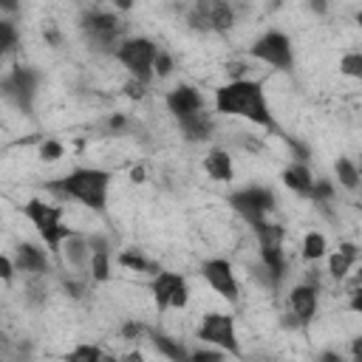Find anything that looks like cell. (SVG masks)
<instances>
[{
    "label": "cell",
    "instance_id": "1",
    "mask_svg": "<svg viewBox=\"0 0 362 362\" xmlns=\"http://www.w3.org/2000/svg\"><path fill=\"white\" fill-rule=\"evenodd\" d=\"M215 110L223 116H240L249 119L252 124H260L266 130H277L272 107L266 102L263 82L257 79H240V82H226L215 90Z\"/></svg>",
    "mask_w": 362,
    "mask_h": 362
},
{
    "label": "cell",
    "instance_id": "2",
    "mask_svg": "<svg viewBox=\"0 0 362 362\" xmlns=\"http://www.w3.org/2000/svg\"><path fill=\"white\" fill-rule=\"evenodd\" d=\"M59 181H62V201L74 198L82 206L93 209V212H105L110 181H113V175L107 170H99V167H74Z\"/></svg>",
    "mask_w": 362,
    "mask_h": 362
},
{
    "label": "cell",
    "instance_id": "3",
    "mask_svg": "<svg viewBox=\"0 0 362 362\" xmlns=\"http://www.w3.org/2000/svg\"><path fill=\"white\" fill-rule=\"evenodd\" d=\"M124 20L116 14V8H85L79 14V28L88 40V45L99 54H110L116 57L119 45L124 42Z\"/></svg>",
    "mask_w": 362,
    "mask_h": 362
},
{
    "label": "cell",
    "instance_id": "4",
    "mask_svg": "<svg viewBox=\"0 0 362 362\" xmlns=\"http://www.w3.org/2000/svg\"><path fill=\"white\" fill-rule=\"evenodd\" d=\"M23 215L31 221V226H34L37 235L42 238L45 249H48L51 257L57 260L62 243L76 232L74 226H65V223H62V209H59L57 204L42 201V198H31V201L23 204Z\"/></svg>",
    "mask_w": 362,
    "mask_h": 362
},
{
    "label": "cell",
    "instance_id": "5",
    "mask_svg": "<svg viewBox=\"0 0 362 362\" xmlns=\"http://www.w3.org/2000/svg\"><path fill=\"white\" fill-rule=\"evenodd\" d=\"M156 54H158V45H156L150 37H124V42H122L119 51H116V59L122 62V68H124L133 79L150 85V82L156 79V71H153Z\"/></svg>",
    "mask_w": 362,
    "mask_h": 362
},
{
    "label": "cell",
    "instance_id": "6",
    "mask_svg": "<svg viewBox=\"0 0 362 362\" xmlns=\"http://www.w3.org/2000/svg\"><path fill=\"white\" fill-rule=\"evenodd\" d=\"M226 204L249 223V226H257L269 218V212H274L277 206V195L269 189V187H260V184H252V187H240L235 192L226 195Z\"/></svg>",
    "mask_w": 362,
    "mask_h": 362
},
{
    "label": "cell",
    "instance_id": "7",
    "mask_svg": "<svg viewBox=\"0 0 362 362\" xmlns=\"http://www.w3.org/2000/svg\"><path fill=\"white\" fill-rule=\"evenodd\" d=\"M195 337L204 339L206 345L212 348H221L226 351L229 356H240V339H238V325H235V317L226 314V311H209L201 317L198 328H195Z\"/></svg>",
    "mask_w": 362,
    "mask_h": 362
},
{
    "label": "cell",
    "instance_id": "8",
    "mask_svg": "<svg viewBox=\"0 0 362 362\" xmlns=\"http://www.w3.org/2000/svg\"><path fill=\"white\" fill-rule=\"evenodd\" d=\"M37 85H40V74H37L31 65H14V68L3 76V82H0L3 99L11 102V105H14L20 113H25V116L34 113Z\"/></svg>",
    "mask_w": 362,
    "mask_h": 362
},
{
    "label": "cell",
    "instance_id": "9",
    "mask_svg": "<svg viewBox=\"0 0 362 362\" xmlns=\"http://www.w3.org/2000/svg\"><path fill=\"white\" fill-rule=\"evenodd\" d=\"M249 57L274 68V71H288L291 62H294V51H291V40L288 34L277 31V28H269L266 34H260L252 48H249Z\"/></svg>",
    "mask_w": 362,
    "mask_h": 362
},
{
    "label": "cell",
    "instance_id": "10",
    "mask_svg": "<svg viewBox=\"0 0 362 362\" xmlns=\"http://www.w3.org/2000/svg\"><path fill=\"white\" fill-rule=\"evenodd\" d=\"M201 277L209 283V288L215 294H221L226 303H238L240 300V286L238 277L232 272V263L223 257H209L201 263Z\"/></svg>",
    "mask_w": 362,
    "mask_h": 362
},
{
    "label": "cell",
    "instance_id": "11",
    "mask_svg": "<svg viewBox=\"0 0 362 362\" xmlns=\"http://www.w3.org/2000/svg\"><path fill=\"white\" fill-rule=\"evenodd\" d=\"M57 263H59L62 269H71V274H82V277H88V269H90V246H88V235L74 232V235L62 243Z\"/></svg>",
    "mask_w": 362,
    "mask_h": 362
},
{
    "label": "cell",
    "instance_id": "12",
    "mask_svg": "<svg viewBox=\"0 0 362 362\" xmlns=\"http://www.w3.org/2000/svg\"><path fill=\"white\" fill-rule=\"evenodd\" d=\"M14 263H17V272H23L28 277H45L51 272V252L37 243L23 240L14 249Z\"/></svg>",
    "mask_w": 362,
    "mask_h": 362
},
{
    "label": "cell",
    "instance_id": "13",
    "mask_svg": "<svg viewBox=\"0 0 362 362\" xmlns=\"http://www.w3.org/2000/svg\"><path fill=\"white\" fill-rule=\"evenodd\" d=\"M164 105L175 119H184V116H192V113L204 110V96L195 85H175L173 90H167Z\"/></svg>",
    "mask_w": 362,
    "mask_h": 362
},
{
    "label": "cell",
    "instance_id": "14",
    "mask_svg": "<svg viewBox=\"0 0 362 362\" xmlns=\"http://www.w3.org/2000/svg\"><path fill=\"white\" fill-rule=\"evenodd\" d=\"M317 303H320V286H311V283L303 280V283H297L288 291V314H294L300 325H305V322L314 320Z\"/></svg>",
    "mask_w": 362,
    "mask_h": 362
},
{
    "label": "cell",
    "instance_id": "15",
    "mask_svg": "<svg viewBox=\"0 0 362 362\" xmlns=\"http://www.w3.org/2000/svg\"><path fill=\"white\" fill-rule=\"evenodd\" d=\"M184 283V274H178V272H158L156 277H150V294H153V300H156V305H158V311H167L170 308V300H173V294H175V288Z\"/></svg>",
    "mask_w": 362,
    "mask_h": 362
},
{
    "label": "cell",
    "instance_id": "16",
    "mask_svg": "<svg viewBox=\"0 0 362 362\" xmlns=\"http://www.w3.org/2000/svg\"><path fill=\"white\" fill-rule=\"evenodd\" d=\"M178 130L184 133L187 141H209L212 133H215V119L206 110H201V113L178 119Z\"/></svg>",
    "mask_w": 362,
    "mask_h": 362
},
{
    "label": "cell",
    "instance_id": "17",
    "mask_svg": "<svg viewBox=\"0 0 362 362\" xmlns=\"http://www.w3.org/2000/svg\"><path fill=\"white\" fill-rule=\"evenodd\" d=\"M356 257H359V246H356V243L342 240V243H339V249L328 255V274H331L334 280H345V277L351 274V269H354Z\"/></svg>",
    "mask_w": 362,
    "mask_h": 362
},
{
    "label": "cell",
    "instance_id": "18",
    "mask_svg": "<svg viewBox=\"0 0 362 362\" xmlns=\"http://www.w3.org/2000/svg\"><path fill=\"white\" fill-rule=\"evenodd\" d=\"M204 173L212 181H232L235 178V167H232V156L223 147H212L204 156Z\"/></svg>",
    "mask_w": 362,
    "mask_h": 362
},
{
    "label": "cell",
    "instance_id": "19",
    "mask_svg": "<svg viewBox=\"0 0 362 362\" xmlns=\"http://www.w3.org/2000/svg\"><path fill=\"white\" fill-rule=\"evenodd\" d=\"M283 184L288 187V189H294L297 195H311V189H314V175H311V170H308V164H297V161H291L286 170H283Z\"/></svg>",
    "mask_w": 362,
    "mask_h": 362
},
{
    "label": "cell",
    "instance_id": "20",
    "mask_svg": "<svg viewBox=\"0 0 362 362\" xmlns=\"http://www.w3.org/2000/svg\"><path fill=\"white\" fill-rule=\"evenodd\" d=\"M150 342H153V348H156L164 359H170V362H189V354H192V351H187L181 339H175V337H170V334H161V331H153V334H150Z\"/></svg>",
    "mask_w": 362,
    "mask_h": 362
},
{
    "label": "cell",
    "instance_id": "21",
    "mask_svg": "<svg viewBox=\"0 0 362 362\" xmlns=\"http://www.w3.org/2000/svg\"><path fill=\"white\" fill-rule=\"evenodd\" d=\"M252 232H255V240H257L260 249H283V240H286V226L283 223L266 218L263 223L252 226Z\"/></svg>",
    "mask_w": 362,
    "mask_h": 362
},
{
    "label": "cell",
    "instance_id": "22",
    "mask_svg": "<svg viewBox=\"0 0 362 362\" xmlns=\"http://www.w3.org/2000/svg\"><path fill=\"white\" fill-rule=\"evenodd\" d=\"M116 260H119V266H124V269H130V272H139V274H150V277H156V274L161 272L158 263L147 260L139 249H122Z\"/></svg>",
    "mask_w": 362,
    "mask_h": 362
},
{
    "label": "cell",
    "instance_id": "23",
    "mask_svg": "<svg viewBox=\"0 0 362 362\" xmlns=\"http://www.w3.org/2000/svg\"><path fill=\"white\" fill-rule=\"evenodd\" d=\"M334 175H337V181H339V187L348 189V192H356L359 184H362V175H359L356 164H354L351 158H345V156H339V158L334 161Z\"/></svg>",
    "mask_w": 362,
    "mask_h": 362
},
{
    "label": "cell",
    "instance_id": "24",
    "mask_svg": "<svg viewBox=\"0 0 362 362\" xmlns=\"http://www.w3.org/2000/svg\"><path fill=\"white\" fill-rule=\"evenodd\" d=\"M209 20H212V31H229L235 25V8H232V3L209 0Z\"/></svg>",
    "mask_w": 362,
    "mask_h": 362
},
{
    "label": "cell",
    "instance_id": "25",
    "mask_svg": "<svg viewBox=\"0 0 362 362\" xmlns=\"http://www.w3.org/2000/svg\"><path fill=\"white\" fill-rule=\"evenodd\" d=\"M257 260L269 269V274H272L274 283L280 286L283 277H286V255H283V249H260V257H257Z\"/></svg>",
    "mask_w": 362,
    "mask_h": 362
},
{
    "label": "cell",
    "instance_id": "26",
    "mask_svg": "<svg viewBox=\"0 0 362 362\" xmlns=\"http://www.w3.org/2000/svg\"><path fill=\"white\" fill-rule=\"evenodd\" d=\"M325 252H328V240L322 232H308L303 238V260L317 263L320 257H325Z\"/></svg>",
    "mask_w": 362,
    "mask_h": 362
},
{
    "label": "cell",
    "instance_id": "27",
    "mask_svg": "<svg viewBox=\"0 0 362 362\" xmlns=\"http://www.w3.org/2000/svg\"><path fill=\"white\" fill-rule=\"evenodd\" d=\"M187 25L192 31H212V20H209V0L204 3H192L187 8Z\"/></svg>",
    "mask_w": 362,
    "mask_h": 362
},
{
    "label": "cell",
    "instance_id": "28",
    "mask_svg": "<svg viewBox=\"0 0 362 362\" xmlns=\"http://www.w3.org/2000/svg\"><path fill=\"white\" fill-rule=\"evenodd\" d=\"M110 252H90V269H88V277L93 283H107L110 280Z\"/></svg>",
    "mask_w": 362,
    "mask_h": 362
},
{
    "label": "cell",
    "instance_id": "29",
    "mask_svg": "<svg viewBox=\"0 0 362 362\" xmlns=\"http://www.w3.org/2000/svg\"><path fill=\"white\" fill-rule=\"evenodd\" d=\"M105 351L96 342H82L65 354V362H102Z\"/></svg>",
    "mask_w": 362,
    "mask_h": 362
},
{
    "label": "cell",
    "instance_id": "30",
    "mask_svg": "<svg viewBox=\"0 0 362 362\" xmlns=\"http://www.w3.org/2000/svg\"><path fill=\"white\" fill-rule=\"evenodd\" d=\"M334 195H337V187H334V181H328V178H320V181H314V189H311V201L317 204V206H328L331 201H334Z\"/></svg>",
    "mask_w": 362,
    "mask_h": 362
},
{
    "label": "cell",
    "instance_id": "31",
    "mask_svg": "<svg viewBox=\"0 0 362 362\" xmlns=\"http://www.w3.org/2000/svg\"><path fill=\"white\" fill-rule=\"evenodd\" d=\"M339 74L351 79H362V51H348L339 59Z\"/></svg>",
    "mask_w": 362,
    "mask_h": 362
},
{
    "label": "cell",
    "instance_id": "32",
    "mask_svg": "<svg viewBox=\"0 0 362 362\" xmlns=\"http://www.w3.org/2000/svg\"><path fill=\"white\" fill-rule=\"evenodd\" d=\"M14 48H17V25L6 17H0V51L11 54Z\"/></svg>",
    "mask_w": 362,
    "mask_h": 362
},
{
    "label": "cell",
    "instance_id": "33",
    "mask_svg": "<svg viewBox=\"0 0 362 362\" xmlns=\"http://www.w3.org/2000/svg\"><path fill=\"white\" fill-rule=\"evenodd\" d=\"M45 294H48L45 280L42 277H28V283H25V303L28 305H42L45 303Z\"/></svg>",
    "mask_w": 362,
    "mask_h": 362
},
{
    "label": "cell",
    "instance_id": "34",
    "mask_svg": "<svg viewBox=\"0 0 362 362\" xmlns=\"http://www.w3.org/2000/svg\"><path fill=\"white\" fill-rule=\"evenodd\" d=\"M40 158L42 161H59L62 156H65V147H62V141H57V139H45V141H40Z\"/></svg>",
    "mask_w": 362,
    "mask_h": 362
},
{
    "label": "cell",
    "instance_id": "35",
    "mask_svg": "<svg viewBox=\"0 0 362 362\" xmlns=\"http://www.w3.org/2000/svg\"><path fill=\"white\" fill-rule=\"evenodd\" d=\"M229 359V354L226 351H221V348H198V351H192L189 354V362H226Z\"/></svg>",
    "mask_w": 362,
    "mask_h": 362
},
{
    "label": "cell",
    "instance_id": "36",
    "mask_svg": "<svg viewBox=\"0 0 362 362\" xmlns=\"http://www.w3.org/2000/svg\"><path fill=\"white\" fill-rule=\"evenodd\" d=\"M153 71H156V76H158V79H164V76H170V74L175 71V59H173V54H170V51H164V48H158V54H156V65H153Z\"/></svg>",
    "mask_w": 362,
    "mask_h": 362
},
{
    "label": "cell",
    "instance_id": "37",
    "mask_svg": "<svg viewBox=\"0 0 362 362\" xmlns=\"http://www.w3.org/2000/svg\"><path fill=\"white\" fill-rule=\"evenodd\" d=\"M283 141L288 144V150H291V156H294V161H297V164H308L311 150H308L303 141H297V139H291V136H283Z\"/></svg>",
    "mask_w": 362,
    "mask_h": 362
},
{
    "label": "cell",
    "instance_id": "38",
    "mask_svg": "<svg viewBox=\"0 0 362 362\" xmlns=\"http://www.w3.org/2000/svg\"><path fill=\"white\" fill-rule=\"evenodd\" d=\"M147 88H150V85H144V82H139V79H133V76H130V79L124 82V88H122V90H124V96H127V99L141 102V99L147 96Z\"/></svg>",
    "mask_w": 362,
    "mask_h": 362
},
{
    "label": "cell",
    "instance_id": "39",
    "mask_svg": "<svg viewBox=\"0 0 362 362\" xmlns=\"http://www.w3.org/2000/svg\"><path fill=\"white\" fill-rule=\"evenodd\" d=\"M105 127H107V133H113V136H119V133H124V130L130 127V119H127L124 113H113V116H107V122H105Z\"/></svg>",
    "mask_w": 362,
    "mask_h": 362
},
{
    "label": "cell",
    "instance_id": "40",
    "mask_svg": "<svg viewBox=\"0 0 362 362\" xmlns=\"http://www.w3.org/2000/svg\"><path fill=\"white\" fill-rule=\"evenodd\" d=\"M144 337V325L141 322H136V320H127L124 325H122V339H127V342H136V339H141Z\"/></svg>",
    "mask_w": 362,
    "mask_h": 362
},
{
    "label": "cell",
    "instance_id": "41",
    "mask_svg": "<svg viewBox=\"0 0 362 362\" xmlns=\"http://www.w3.org/2000/svg\"><path fill=\"white\" fill-rule=\"evenodd\" d=\"M187 303H189V286H187V280L175 288V294H173V300H170V308H187Z\"/></svg>",
    "mask_w": 362,
    "mask_h": 362
},
{
    "label": "cell",
    "instance_id": "42",
    "mask_svg": "<svg viewBox=\"0 0 362 362\" xmlns=\"http://www.w3.org/2000/svg\"><path fill=\"white\" fill-rule=\"evenodd\" d=\"M88 246H90V252H110L107 235H99V232H88Z\"/></svg>",
    "mask_w": 362,
    "mask_h": 362
},
{
    "label": "cell",
    "instance_id": "43",
    "mask_svg": "<svg viewBox=\"0 0 362 362\" xmlns=\"http://www.w3.org/2000/svg\"><path fill=\"white\" fill-rule=\"evenodd\" d=\"M14 272H17V263H14V257L3 255V257H0V277H3L6 283H11V280H14Z\"/></svg>",
    "mask_w": 362,
    "mask_h": 362
},
{
    "label": "cell",
    "instance_id": "44",
    "mask_svg": "<svg viewBox=\"0 0 362 362\" xmlns=\"http://www.w3.org/2000/svg\"><path fill=\"white\" fill-rule=\"evenodd\" d=\"M348 308H351L354 314H359V317H362V286L351 291V300H348Z\"/></svg>",
    "mask_w": 362,
    "mask_h": 362
},
{
    "label": "cell",
    "instance_id": "45",
    "mask_svg": "<svg viewBox=\"0 0 362 362\" xmlns=\"http://www.w3.org/2000/svg\"><path fill=\"white\" fill-rule=\"evenodd\" d=\"M351 362H362V334L351 339Z\"/></svg>",
    "mask_w": 362,
    "mask_h": 362
},
{
    "label": "cell",
    "instance_id": "46",
    "mask_svg": "<svg viewBox=\"0 0 362 362\" xmlns=\"http://www.w3.org/2000/svg\"><path fill=\"white\" fill-rule=\"evenodd\" d=\"M317 362H345V359H342L339 351H322V354L317 356Z\"/></svg>",
    "mask_w": 362,
    "mask_h": 362
},
{
    "label": "cell",
    "instance_id": "47",
    "mask_svg": "<svg viewBox=\"0 0 362 362\" xmlns=\"http://www.w3.org/2000/svg\"><path fill=\"white\" fill-rule=\"evenodd\" d=\"M144 178H147V173H144V167H141V164L130 170V181H133V184H141Z\"/></svg>",
    "mask_w": 362,
    "mask_h": 362
},
{
    "label": "cell",
    "instance_id": "48",
    "mask_svg": "<svg viewBox=\"0 0 362 362\" xmlns=\"http://www.w3.org/2000/svg\"><path fill=\"white\" fill-rule=\"evenodd\" d=\"M122 362H144V356L139 354V351H130V354H124V356H119Z\"/></svg>",
    "mask_w": 362,
    "mask_h": 362
},
{
    "label": "cell",
    "instance_id": "49",
    "mask_svg": "<svg viewBox=\"0 0 362 362\" xmlns=\"http://www.w3.org/2000/svg\"><path fill=\"white\" fill-rule=\"evenodd\" d=\"M308 8H311L314 14H325V11H328V6H325V3H308Z\"/></svg>",
    "mask_w": 362,
    "mask_h": 362
},
{
    "label": "cell",
    "instance_id": "50",
    "mask_svg": "<svg viewBox=\"0 0 362 362\" xmlns=\"http://www.w3.org/2000/svg\"><path fill=\"white\" fill-rule=\"evenodd\" d=\"M359 286H362V269L354 274V288H359Z\"/></svg>",
    "mask_w": 362,
    "mask_h": 362
},
{
    "label": "cell",
    "instance_id": "51",
    "mask_svg": "<svg viewBox=\"0 0 362 362\" xmlns=\"http://www.w3.org/2000/svg\"><path fill=\"white\" fill-rule=\"evenodd\" d=\"M102 362H122V359H119L116 354H105V356H102Z\"/></svg>",
    "mask_w": 362,
    "mask_h": 362
},
{
    "label": "cell",
    "instance_id": "52",
    "mask_svg": "<svg viewBox=\"0 0 362 362\" xmlns=\"http://www.w3.org/2000/svg\"><path fill=\"white\" fill-rule=\"evenodd\" d=\"M356 23H359V28H362V8L356 11Z\"/></svg>",
    "mask_w": 362,
    "mask_h": 362
},
{
    "label": "cell",
    "instance_id": "53",
    "mask_svg": "<svg viewBox=\"0 0 362 362\" xmlns=\"http://www.w3.org/2000/svg\"><path fill=\"white\" fill-rule=\"evenodd\" d=\"M356 170H359V175H362V161H359V164H356Z\"/></svg>",
    "mask_w": 362,
    "mask_h": 362
}]
</instances>
